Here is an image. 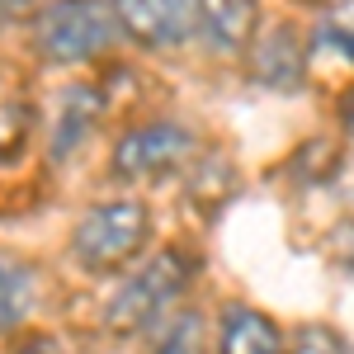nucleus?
<instances>
[{"label":"nucleus","instance_id":"1","mask_svg":"<svg viewBox=\"0 0 354 354\" xmlns=\"http://www.w3.org/2000/svg\"><path fill=\"white\" fill-rule=\"evenodd\" d=\"M151 232V218L137 198H109L85 208L71 232V255L85 274H113L133 260Z\"/></svg>","mask_w":354,"mask_h":354},{"label":"nucleus","instance_id":"2","mask_svg":"<svg viewBox=\"0 0 354 354\" xmlns=\"http://www.w3.org/2000/svg\"><path fill=\"white\" fill-rule=\"evenodd\" d=\"M38 53L48 62H90L118 38L109 0H53L38 15Z\"/></svg>","mask_w":354,"mask_h":354},{"label":"nucleus","instance_id":"3","mask_svg":"<svg viewBox=\"0 0 354 354\" xmlns=\"http://www.w3.org/2000/svg\"><path fill=\"white\" fill-rule=\"evenodd\" d=\"M189 260L180 250H161L156 260H147L142 270L118 288V298L109 302V326L113 330H147L151 322H161L165 312L180 302V293L189 288Z\"/></svg>","mask_w":354,"mask_h":354},{"label":"nucleus","instance_id":"4","mask_svg":"<svg viewBox=\"0 0 354 354\" xmlns=\"http://www.w3.org/2000/svg\"><path fill=\"white\" fill-rule=\"evenodd\" d=\"M194 151V133L185 123H142L128 128L113 147V175L118 180H156L165 170L185 165Z\"/></svg>","mask_w":354,"mask_h":354},{"label":"nucleus","instance_id":"5","mask_svg":"<svg viewBox=\"0 0 354 354\" xmlns=\"http://www.w3.org/2000/svg\"><path fill=\"white\" fill-rule=\"evenodd\" d=\"M118 28L142 48H180L198 33V0H109Z\"/></svg>","mask_w":354,"mask_h":354},{"label":"nucleus","instance_id":"6","mask_svg":"<svg viewBox=\"0 0 354 354\" xmlns=\"http://www.w3.org/2000/svg\"><path fill=\"white\" fill-rule=\"evenodd\" d=\"M250 71L270 90H298L302 76H307V57H302L298 33L288 24H274L265 38H255L250 43Z\"/></svg>","mask_w":354,"mask_h":354},{"label":"nucleus","instance_id":"7","mask_svg":"<svg viewBox=\"0 0 354 354\" xmlns=\"http://www.w3.org/2000/svg\"><path fill=\"white\" fill-rule=\"evenodd\" d=\"M100 113H104V100H100L90 85H66V90H62V100H57V118H53V137H48L53 161H66L85 137L95 133Z\"/></svg>","mask_w":354,"mask_h":354},{"label":"nucleus","instance_id":"8","mask_svg":"<svg viewBox=\"0 0 354 354\" xmlns=\"http://www.w3.org/2000/svg\"><path fill=\"white\" fill-rule=\"evenodd\" d=\"M218 354H283V330L255 307H227L218 326Z\"/></svg>","mask_w":354,"mask_h":354},{"label":"nucleus","instance_id":"9","mask_svg":"<svg viewBox=\"0 0 354 354\" xmlns=\"http://www.w3.org/2000/svg\"><path fill=\"white\" fill-rule=\"evenodd\" d=\"M198 28L218 53H241L255 33V0H198Z\"/></svg>","mask_w":354,"mask_h":354},{"label":"nucleus","instance_id":"10","mask_svg":"<svg viewBox=\"0 0 354 354\" xmlns=\"http://www.w3.org/2000/svg\"><path fill=\"white\" fill-rule=\"evenodd\" d=\"M33 298H38L33 265L15 260V255H0V335L24 326V317L33 312Z\"/></svg>","mask_w":354,"mask_h":354},{"label":"nucleus","instance_id":"11","mask_svg":"<svg viewBox=\"0 0 354 354\" xmlns=\"http://www.w3.org/2000/svg\"><path fill=\"white\" fill-rule=\"evenodd\" d=\"M28 123H33L28 104H19V100H0V161H15V156L24 151Z\"/></svg>","mask_w":354,"mask_h":354},{"label":"nucleus","instance_id":"12","mask_svg":"<svg viewBox=\"0 0 354 354\" xmlns=\"http://www.w3.org/2000/svg\"><path fill=\"white\" fill-rule=\"evenodd\" d=\"M322 43L340 48L345 57H354V0H335L322 15Z\"/></svg>","mask_w":354,"mask_h":354},{"label":"nucleus","instance_id":"13","mask_svg":"<svg viewBox=\"0 0 354 354\" xmlns=\"http://www.w3.org/2000/svg\"><path fill=\"white\" fill-rule=\"evenodd\" d=\"M151 354H208V345H203V322L198 317H180Z\"/></svg>","mask_w":354,"mask_h":354},{"label":"nucleus","instance_id":"14","mask_svg":"<svg viewBox=\"0 0 354 354\" xmlns=\"http://www.w3.org/2000/svg\"><path fill=\"white\" fill-rule=\"evenodd\" d=\"M293 354H350L345 350V340L326 326H302L293 335Z\"/></svg>","mask_w":354,"mask_h":354},{"label":"nucleus","instance_id":"15","mask_svg":"<svg viewBox=\"0 0 354 354\" xmlns=\"http://www.w3.org/2000/svg\"><path fill=\"white\" fill-rule=\"evenodd\" d=\"M19 354H66V350L57 345L53 335H28L24 345H19Z\"/></svg>","mask_w":354,"mask_h":354},{"label":"nucleus","instance_id":"16","mask_svg":"<svg viewBox=\"0 0 354 354\" xmlns=\"http://www.w3.org/2000/svg\"><path fill=\"white\" fill-rule=\"evenodd\" d=\"M340 123H345V133H350V142H354V90L345 95V104H340Z\"/></svg>","mask_w":354,"mask_h":354}]
</instances>
